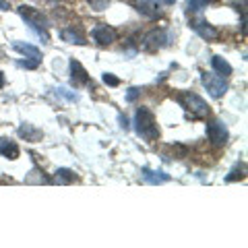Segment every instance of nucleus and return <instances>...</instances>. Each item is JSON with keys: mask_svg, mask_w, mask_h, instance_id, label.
Segmentation results:
<instances>
[{"mask_svg": "<svg viewBox=\"0 0 248 248\" xmlns=\"http://www.w3.org/2000/svg\"><path fill=\"white\" fill-rule=\"evenodd\" d=\"M135 124H137V133L141 135L145 141H153V139L159 137V128H157V124H155V118L147 108H139L137 110Z\"/></svg>", "mask_w": 248, "mask_h": 248, "instance_id": "f257e3e1", "label": "nucleus"}, {"mask_svg": "<svg viewBox=\"0 0 248 248\" xmlns=\"http://www.w3.org/2000/svg\"><path fill=\"white\" fill-rule=\"evenodd\" d=\"M19 13H21V17L23 19H27L31 23V27L37 29V33L44 35V40H48V33H46V25H48V21H46V17L40 13V11H35V9H31V6H19Z\"/></svg>", "mask_w": 248, "mask_h": 248, "instance_id": "f03ea898", "label": "nucleus"}, {"mask_svg": "<svg viewBox=\"0 0 248 248\" xmlns=\"http://www.w3.org/2000/svg\"><path fill=\"white\" fill-rule=\"evenodd\" d=\"M180 104L186 108L188 112H192V114H197V116H207L209 114V106H207V102L203 97H199L197 93H184V95L180 97Z\"/></svg>", "mask_w": 248, "mask_h": 248, "instance_id": "7ed1b4c3", "label": "nucleus"}, {"mask_svg": "<svg viewBox=\"0 0 248 248\" xmlns=\"http://www.w3.org/2000/svg\"><path fill=\"white\" fill-rule=\"evenodd\" d=\"M203 85L213 97H221L223 93L228 91L226 81H223L219 75H213V73H203Z\"/></svg>", "mask_w": 248, "mask_h": 248, "instance_id": "20e7f679", "label": "nucleus"}, {"mask_svg": "<svg viewBox=\"0 0 248 248\" xmlns=\"http://www.w3.org/2000/svg\"><path fill=\"white\" fill-rule=\"evenodd\" d=\"M207 137H209V141H213L215 145H223L228 141V128H226V124H223L221 120H213V122H209L207 124Z\"/></svg>", "mask_w": 248, "mask_h": 248, "instance_id": "39448f33", "label": "nucleus"}, {"mask_svg": "<svg viewBox=\"0 0 248 248\" xmlns=\"http://www.w3.org/2000/svg\"><path fill=\"white\" fill-rule=\"evenodd\" d=\"M93 40L99 46H110L112 42H116V31L108 25H97L93 29Z\"/></svg>", "mask_w": 248, "mask_h": 248, "instance_id": "423d86ee", "label": "nucleus"}, {"mask_svg": "<svg viewBox=\"0 0 248 248\" xmlns=\"http://www.w3.org/2000/svg\"><path fill=\"white\" fill-rule=\"evenodd\" d=\"M192 29L197 31V33L201 37H205V40H217L219 37V31H217L215 27H211L205 19H197V21H192Z\"/></svg>", "mask_w": 248, "mask_h": 248, "instance_id": "0eeeda50", "label": "nucleus"}, {"mask_svg": "<svg viewBox=\"0 0 248 248\" xmlns=\"http://www.w3.org/2000/svg\"><path fill=\"white\" fill-rule=\"evenodd\" d=\"M135 6H137V11L139 13H143L145 17H155L159 11H157V6H155V0H133Z\"/></svg>", "mask_w": 248, "mask_h": 248, "instance_id": "6e6552de", "label": "nucleus"}, {"mask_svg": "<svg viewBox=\"0 0 248 248\" xmlns=\"http://www.w3.org/2000/svg\"><path fill=\"white\" fill-rule=\"evenodd\" d=\"M15 50L25 54V56H29L33 62H40L42 60V52L35 48V46H29V44H21V42H15Z\"/></svg>", "mask_w": 248, "mask_h": 248, "instance_id": "1a4fd4ad", "label": "nucleus"}, {"mask_svg": "<svg viewBox=\"0 0 248 248\" xmlns=\"http://www.w3.org/2000/svg\"><path fill=\"white\" fill-rule=\"evenodd\" d=\"M0 153L9 159H17L19 157V147L13 141H9V139H0Z\"/></svg>", "mask_w": 248, "mask_h": 248, "instance_id": "9d476101", "label": "nucleus"}, {"mask_svg": "<svg viewBox=\"0 0 248 248\" xmlns=\"http://www.w3.org/2000/svg\"><path fill=\"white\" fill-rule=\"evenodd\" d=\"M211 64H213V68L219 75H223V77H230L232 75V66H230V62L228 60H223L221 56H213L211 58Z\"/></svg>", "mask_w": 248, "mask_h": 248, "instance_id": "9b49d317", "label": "nucleus"}, {"mask_svg": "<svg viewBox=\"0 0 248 248\" xmlns=\"http://www.w3.org/2000/svg\"><path fill=\"white\" fill-rule=\"evenodd\" d=\"M71 68H73V83H75V85L87 83V73H85V68L79 64V62L73 60V62H71Z\"/></svg>", "mask_w": 248, "mask_h": 248, "instance_id": "f8f14e48", "label": "nucleus"}, {"mask_svg": "<svg viewBox=\"0 0 248 248\" xmlns=\"http://www.w3.org/2000/svg\"><path fill=\"white\" fill-rule=\"evenodd\" d=\"M19 135L25 137L27 141H40V139H42V130L33 128L31 124H23V126L19 128Z\"/></svg>", "mask_w": 248, "mask_h": 248, "instance_id": "ddd939ff", "label": "nucleus"}, {"mask_svg": "<svg viewBox=\"0 0 248 248\" xmlns=\"http://www.w3.org/2000/svg\"><path fill=\"white\" fill-rule=\"evenodd\" d=\"M143 178L149 184H161V182L170 180L168 174H164V172H151V170H143Z\"/></svg>", "mask_w": 248, "mask_h": 248, "instance_id": "4468645a", "label": "nucleus"}, {"mask_svg": "<svg viewBox=\"0 0 248 248\" xmlns=\"http://www.w3.org/2000/svg\"><path fill=\"white\" fill-rule=\"evenodd\" d=\"M164 40H166L164 31H153V33H149V35H147L145 46H147V48H159V46L164 44Z\"/></svg>", "mask_w": 248, "mask_h": 248, "instance_id": "2eb2a0df", "label": "nucleus"}, {"mask_svg": "<svg viewBox=\"0 0 248 248\" xmlns=\"http://www.w3.org/2000/svg\"><path fill=\"white\" fill-rule=\"evenodd\" d=\"M60 37L68 44H85V37L79 33V31H73V29H64L60 33Z\"/></svg>", "mask_w": 248, "mask_h": 248, "instance_id": "dca6fc26", "label": "nucleus"}, {"mask_svg": "<svg viewBox=\"0 0 248 248\" xmlns=\"http://www.w3.org/2000/svg\"><path fill=\"white\" fill-rule=\"evenodd\" d=\"M73 180H75V174L71 170H58L56 176H54V182H58V184H68Z\"/></svg>", "mask_w": 248, "mask_h": 248, "instance_id": "f3484780", "label": "nucleus"}, {"mask_svg": "<svg viewBox=\"0 0 248 248\" xmlns=\"http://www.w3.org/2000/svg\"><path fill=\"white\" fill-rule=\"evenodd\" d=\"M87 2H89V6H91V9L93 11H106L108 9V4H110V0H87Z\"/></svg>", "mask_w": 248, "mask_h": 248, "instance_id": "a211bd4d", "label": "nucleus"}, {"mask_svg": "<svg viewBox=\"0 0 248 248\" xmlns=\"http://www.w3.org/2000/svg\"><path fill=\"white\" fill-rule=\"evenodd\" d=\"M209 0H188V11H201Z\"/></svg>", "mask_w": 248, "mask_h": 248, "instance_id": "6ab92c4d", "label": "nucleus"}, {"mask_svg": "<svg viewBox=\"0 0 248 248\" xmlns=\"http://www.w3.org/2000/svg\"><path fill=\"white\" fill-rule=\"evenodd\" d=\"M139 93H141V89H137V87L128 89V95H126V99H128V102H135V99L139 97Z\"/></svg>", "mask_w": 248, "mask_h": 248, "instance_id": "aec40b11", "label": "nucleus"}, {"mask_svg": "<svg viewBox=\"0 0 248 248\" xmlns=\"http://www.w3.org/2000/svg\"><path fill=\"white\" fill-rule=\"evenodd\" d=\"M104 81H106L108 85H112V87H116V85H118V79H116V77H112L110 73H106V75H104Z\"/></svg>", "mask_w": 248, "mask_h": 248, "instance_id": "412c9836", "label": "nucleus"}, {"mask_svg": "<svg viewBox=\"0 0 248 248\" xmlns=\"http://www.w3.org/2000/svg\"><path fill=\"white\" fill-rule=\"evenodd\" d=\"M9 9H11V4L6 0H0V11H9Z\"/></svg>", "mask_w": 248, "mask_h": 248, "instance_id": "4be33fe9", "label": "nucleus"}, {"mask_svg": "<svg viewBox=\"0 0 248 248\" xmlns=\"http://www.w3.org/2000/svg\"><path fill=\"white\" fill-rule=\"evenodd\" d=\"M2 87H4V75L0 73V89H2Z\"/></svg>", "mask_w": 248, "mask_h": 248, "instance_id": "5701e85b", "label": "nucleus"}, {"mask_svg": "<svg viewBox=\"0 0 248 248\" xmlns=\"http://www.w3.org/2000/svg\"><path fill=\"white\" fill-rule=\"evenodd\" d=\"M164 2H166V4H174V2H176V0H164Z\"/></svg>", "mask_w": 248, "mask_h": 248, "instance_id": "b1692460", "label": "nucleus"}]
</instances>
